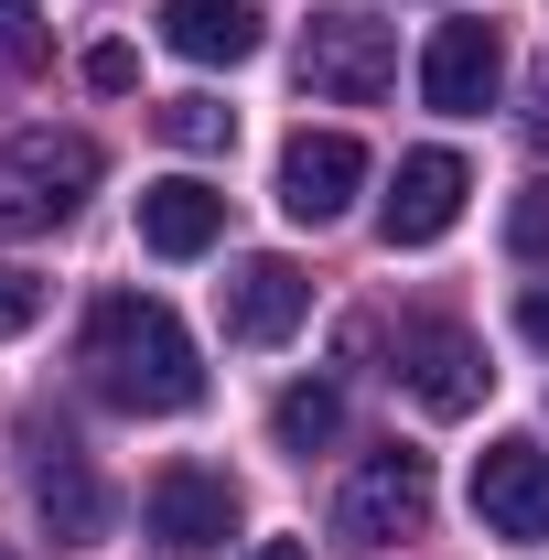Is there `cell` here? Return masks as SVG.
Returning a JSON list of instances; mask_svg holds the SVG:
<instances>
[{
  "label": "cell",
  "instance_id": "obj_1",
  "mask_svg": "<svg viewBox=\"0 0 549 560\" xmlns=\"http://www.w3.org/2000/svg\"><path fill=\"white\" fill-rule=\"evenodd\" d=\"M86 388H97L108 410H130V420H173V410L206 399V355L173 324V302L108 291V302L86 313Z\"/></svg>",
  "mask_w": 549,
  "mask_h": 560
},
{
  "label": "cell",
  "instance_id": "obj_2",
  "mask_svg": "<svg viewBox=\"0 0 549 560\" xmlns=\"http://www.w3.org/2000/svg\"><path fill=\"white\" fill-rule=\"evenodd\" d=\"M97 140L86 130H11L0 140V237H55L97 195Z\"/></svg>",
  "mask_w": 549,
  "mask_h": 560
},
{
  "label": "cell",
  "instance_id": "obj_3",
  "mask_svg": "<svg viewBox=\"0 0 549 560\" xmlns=\"http://www.w3.org/2000/svg\"><path fill=\"white\" fill-rule=\"evenodd\" d=\"M302 86L335 97V108H366L399 86V33L366 22V11H313L302 22Z\"/></svg>",
  "mask_w": 549,
  "mask_h": 560
},
{
  "label": "cell",
  "instance_id": "obj_4",
  "mask_svg": "<svg viewBox=\"0 0 549 560\" xmlns=\"http://www.w3.org/2000/svg\"><path fill=\"white\" fill-rule=\"evenodd\" d=\"M335 528L355 539V550H388V539H420V528H431V453H410V442L366 453V464L344 475V495H335Z\"/></svg>",
  "mask_w": 549,
  "mask_h": 560
},
{
  "label": "cell",
  "instance_id": "obj_5",
  "mask_svg": "<svg viewBox=\"0 0 549 560\" xmlns=\"http://www.w3.org/2000/svg\"><path fill=\"white\" fill-rule=\"evenodd\" d=\"M399 388H410V399H420L431 420H464V410H484L495 366H484V346L464 335V324L420 313V324H399Z\"/></svg>",
  "mask_w": 549,
  "mask_h": 560
},
{
  "label": "cell",
  "instance_id": "obj_6",
  "mask_svg": "<svg viewBox=\"0 0 549 560\" xmlns=\"http://www.w3.org/2000/svg\"><path fill=\"white\" fill-rule=\"evenodd\" d=\"M495 75H506V33L495 22H442L431 55H420V97L442 119H484L495 108Z\"/></svg>",
  "mask_w": 549,
  "mask_h": 560
},
{
  "label": "cell",
  "instance_id": "obj_7",
  "mask_svg": "<svg viewBox=\"0 0 549 560\" xmlns=\"http://www.w3.org/2000/svg\"><path fill=\"white\" fill-rule=\"evenodd\" d=\"M475 517L495 539H549V453L539 442H484L475 453Z\"/></svg>",
  "mask_w": 549,
  "mask_h": 560
},
{
  "label": "cell",
  "instance_id": "obj_8",
  "mask_svg": "<svg viewBox=\"0 0 549 560\" xmlns=\"http://www.w3.org/2000/svg\"><path fill=\"white\" fill-rule=\"evenodd\" d=\"M215 302H226V335H237V346H280V335L313 313V280H302V259L259 248V259H237V270L215 280Z\"/></svg>",
  "mask_w": 549,
  "mask_h": 560
},
{
  "label": "cell",
  "instance_id": "obj_9",
  "mask_svg": "<svg viewBox=\"0 0 549 560\" xmlns=\"http://www.w3.org/2000/svg\"><path fill=\"white\" fill-rule=\"evenodd\" d=\"M355 184H366V151L344 130H302L280 151V215H291V226H335V215L355 206Z\"/></svg>",
  "mask_w": 549,
  "mask_h": 560
},
{
  "label": "cell",
  "instance_id": "obj_10",
  "mask_svg": "<svg viewBox=\"0 0 549 560\" xmlns=\"http://www.w3.org/2000/svg\"><path fill=\"white\" fill-rule=\"evenodd\" d=\"M151 539L173 550H226L237 539V486L215 464H162L151 475Z\"/></svg>",
  "mask_w": 549,
  "mask_h": 560
},
{
  "label": "cell",
  "instance_id": "obj_11",
  "mask_svg": "<svg viewBox=\"0 0 549 560\" xmlns=\"http://www.w3.org/2000/svg\"><path fill=\"white\" fill-rule=\"evenodd\" d=\"M464 195H475V173H464L453 151H410V162H399V184H388V206H377L388 248H431V237L464 215Z\"/></svg>",
  "mask_w": 549,
  "mask_h": 560
},
{
  "label": "cell",
  "instance_id": "obj_12",
  "mask_svg": "<svg viewBox=\"0 0 549 560\" xmlns=\"http://www.w3.org/2000/svg\"><path fill=\"white\" fill-rule=\"evenodd\" d=\"M215 237H226V195H215V184H195V173L140 184V248H151V259H206Z\"/></svg>",
  "mask_w": 549,
  "mask_h": 560
},
{
  "label": "cell",
  "instance_id": "obj_13",
  "mask_svg": "<svg viewBox=\"0 0 549 560\" xmlns=\"http://www.w3.org/2000/svg\"><path fill=\"white\" fill-rule=\"evenodd\" d=\"M162 44L195 66H248L259 55V11L248 0H162Z\"/></svg>",
  "mask_w": 549,
  "mask_h": 560
},
{
  "label": "cell",
  "instance_id": "obj_14",
  "mask_svg": "<svg viewBox=\"0 0 549 560\" xmlns=\"http://www.w3.org/2000/svg\"><path fill=\"white\" fill-rule=\"evenodd\" d=\"M33 506H44V528L86 550L97 539V475H86V453H75L66 431H44V464H33Z\"/></svg>",
  "mask_w": 549,
  "mask_h": 560
},
{
  "label": "cell",
  "instance_id": "obj_15",
  "mask_svg": "<svg viewBox=\"0 0 549 560\" xmlns=\"http://www.w3.org/2000/svg\"><path fill=\"white\" fill-rule=\"evenodd\" d=\"M335 431H344V388H324V377H302V388H280V399H270V442H280V453H302V464H313Z\"/></svg>",
  "mask_w": 549,
  "mask_h": 560
},
{
  "label": "cell",
  "instance_id": "obj_16",
  "mask_svg": "<svg viewBox=\"0 0 549 560\" xmlns=\"http://www.w3.org/2000/svg\"><path fill=\"white\" fill-rule=\"evenodd\" d=\"M151 130L173 140V151H226V140H237V108H215V97H162Z\"/></svg>",
  "mask_w": 549,
  "mask_h": 560
},
{
  "label": "cell",
  "instance_id": "obj_17",
  "mask_svg": "<svg viewBox=\"0 0 549 560\" xmlns=\"http://www.w3.org/2000/svg\"><path fill=\"white\" fill-rule=\"evenodd\" d=\"M44 55V0H0V66H33Z\"/></svg>",
  "mask_w": 549,
  "mask_h": 560
},
{
  "label": "cell",
  "instance_id": "obj_18",
  "mask_svg": "<svg viewBox=\"0 0 549 560\" xmlns=\"http://www.w3.org/2000/svg\"><path fill=\"white\" fill-rule=\"evenodd\" d=\"M506 248H517V259H549V184H528V195H517V215H506Z\"/></svg>",
  "mask_w": 549,
  "mask_h": 560
},
{
  "label": "cell",
  "instance_id": "obj_19",
  "mask_svg": "<svg viewBox=\"0 0 549 560\" xmlns=\"http://www.w3.org/2000/svg\"><path fill=\"white\" fill-rule=\"evenodd\" d=\"M44 324V280L33 270H0V335H33Z\"/></svg>",
  "mask_w": 549,
  "mask_h": 560
},
{
  "label": "cell",
  "instance_id": "obj_20",
  "mask_svg": "<svg viewBox=\"0 0 549 560\" xmlns=\"http://www.w3.org/2000/svg\"><path fill=\"white\" fill-rule=\"evenodd\" d=\"M86 86H97V97H130V86H140V55H130V44H97V55H86Z\"/></svg>",
  "mask_w": 549,
  "mask_h": 560
},
{
  "label": "cell",
  "instance_id": "obj_21",
  "mask_svg": "<svg viewBox=\"0 0 549 560\" xmlns=\"http://www.w3.org/2000/svg\"><path fill=\"white\" fill-rule=\"evenodd\" d=\"M517 140H528V151H549V55L528 66V108H517Z\"/></svg>",
  "mask_w": 549,
  "mask_h": 560
},
{
  "label": "cell",
  "instance_id": "obj_22",
  "mask_svg": "<svg viewBox=\"0 0 549 560\" xmlns=\"http://www.w3.org/2000/svg\"><path fill=\"white\" fill-rule=\"evenodd\" d=\"M517 324H528V335H539V346H549V280H539V291H528V302H517Z\"/></svg>",
  "mask_w": 549,
  "mask_h": 560
},
{
  "label": "cell",
  "instance_id": "obj_23",
  "mask_svg": "<svg viewBox=\"0 0 549 560\" xmlns=\"http://www.w3.org/2000/svg\"><path fill=\"white\" fill-rule=\"evenodd\" d=\"M248 560H313V550H302V539H259Z\"/></svg>",
  "mask_w": 549,
  "mask_h": 560
},
{
  "label": "cell",
  "instance_id": "obj_24",
  "mask_svg": "<svg viewBox=\"0 0 549 560\" xmlns=\"http://www.w3.org/2000/svg\"><path fill=\"white\" fill-rule=\"evenodd\" d=\"M0 560H11V550H0Z\"/></svg>",
  "mask_w": 549,
  "mask_h": 560
}]
</instances>
